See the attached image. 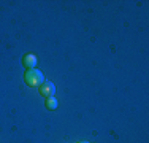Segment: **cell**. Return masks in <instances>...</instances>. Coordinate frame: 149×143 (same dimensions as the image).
I'll list each match as a JSON object with an SVG mask.
<instances>
[{"instance_id":"1","label":"cell","mask_w":149,"mask_h":143,"mask_svg":"<svg viewBox=\"0 0 149 143\" xmlns=\"http://www.w3.org/2000/svg\"><path fill=\"white\" fill-rule=\"evenodd\" d=\"M24 80H26V83L29 86H40L45 81V76H43V73H41L40 70L29 69L26 72V75H24Z\"/></svg>"},{"instance_id":"2","label":"cell","mask_w":149,"mask_h":143,"mask_svg":"<svg viewBox=\"0 0 149 143\" xmlns=\"http://www.w3.org/2000/svg\"><path fill=\"white\" fill-rule=\"evenodd\" d=\"M41 95H46V97H54V92H56V86L51 83V81H43L38 88Z\"/></svg>"},{"instance_id":"3","label":"cell","mask_w":149,"mask_h":143,"mask_svg":"<svg viewBox=\"0 0 149 143\" xmlns=\"http://www.w3.org/2000/svg\"><path fill=\"white\" fill-rule=\"evenodd\" d=\"M22 62H24V65H26V67L33 69V67L37 65V57H35L33 54H26V56H24V59H22Z\"/></svg>"},{"instance_id":"4","label":"cell","mask_w":149,"mask_h":143,"mask_svg":"<svg viewBox=\"0 0 149 143\" xmlns=\"http://www.w3.org/2000/svg\"><path fill=\"white\" fill-rule=\"evenodd\" d=\"M57 105H59V103H57V100H56L54 97H48V99H46V108H48V110H56V108H57Z\"/></svg>"},{"instance_id":"5","label":"cell","mask_w":149,"mask_h":143,"mask_svg":"<svg viewBox=\"0 0 149 143\" xmlns=\"http://www.w3.org/2000/svg\"><path fill=\"white\" fill-rule=\"evenodd\" d=\"M79 143H87V142H79Z\"/></svg>"}]
</instances>
